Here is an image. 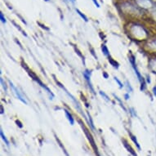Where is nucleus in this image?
Segmentation results:
<instances>
[{"mask_svg":"<svg viewBox=\"0 0 156 156\" xmlns=\"http://www.w3.org/2000/svg\"><path fill=\"white\" fill-rule=\"evenodd\" d=\"M9 83H10L11 87H12L13 91H14V93H15V94H16V97H17V98H18V99H19V100L21 101L22 102H23V103H26H26H27V102H26V99H25V98H24V97H23V96H22V95H21V93H20V92L18 91L17 88H16V87H14V86H13V84H12V82H11V81H9Z\"/></svg>","mask_w":156,"mask_h":156,"instance_id":"f257e3e1","label":"nucleus"},{"mask_svg":"<svg viewBox=\"0 0 156 156\" xmlns=\"http://www.w3.org/2000/svg\"><path fill=\"white\" fill-rule=\"evenodd\" d=\"M139 4L141 6H142L143 8H150L152 5V3L150 0H138Z\"/></svg>","mask_w":156,"mask_h":156,"instance_id":"f03ea898","label":"nucleus"},{"mask_svg":"<svg viewBox=\"0 0 156 156\" xmlns=\"http://www.w3.org/2000/svg\"><path fill=\"white\" fill-rule=\"evenodd\" d=\"M65 113H66V115L67 119H68V120L69 121L70 124L73 125V124H74V119L72 118V115L68 112V110H65Z\"/></svg>","mask_w":156,"mask_h":156,"instance_id":"7ed1b4c3","label":"nucleus"},{"mask_svg":"<svg viewBox=\"0 0 156 156\" xmlns=\"http://www.w3.org/2000/svg\"><path fill=\"white\" fill-rule=\"evenodd\" d=\"M0 134H1V136H2V138H3V140L6 142V144H7V146H9V141H8V139L6 138V136H4V134H3V131L1 130L0 131Z\"/></svg>","mask_w":156,"mask_h":156,"instance_id":"20e7f679","label":"nucleus"},{"mask_svg":"<svg viewBox=\"0 0 156 156\" xmlns=\"http://www.w3.org/2000/svg\"><path fill=\"white\" fill-rule=\"evenodd\" d=\"M76 12H78V14H79V15H80V16H81V17H82L83 19V20H84L85 21H87V16H85L84 14H83V13L81 12H80V10H78V9H76Z\"/></svg>","mask_w":156,"mask_h":156,"instance_id":"39448f33","label":"nucleus"},{"mask_svg":"<svg viewBox=\"0 0 156 156\" xmlns=\"http://www.w3.org/2000/svg\"><path fill=\"white\" fill-rule=\"evenodd\" d=\"M102 51L105 56H109V51H108L107 48H106V46H105V45H103L102 46Z\"/></svg>","mask_w":156,"mask_h":156,"instance_id":"423d86ee","label":"nucleus"},{"mask_svg":"<svg viewBox=\"0 0 156 156\" xmlns=\"http://www.w3.org/2000/svg\"><path fill=\"white\" fill-rule=\"evenodd\" d=\"M109 61H110V62L111 63V65H112L113 66L115 67V68H118L119 67V64L117 63V62H115V61H113L112 59H109Z\"/></svg>","mask_w":156,"mask_h":156,"instance_id":"0eeeda50","label":"nucleus"},{"mask_svg":"<svg viewBox=\"0 0 156 156\" xmlns=\"http://www.w3.org/2000/svg\"><path fill=\"white\" fill-rule=\"evenodd\" d=\"M151 66L154 70H156V61H152L151 62Z\"/></svg>","mask_w":156,"mask_h":156,"instance_id":"6e6552de","label":"nucleus"},{"mask_svg":"<svg viewBox=\"0 0 156 156\" xmlns=\"http://www.w3.org/2000/svg\"><path fill=\"white\" fill-rule=\"evenodd\" d=\"M0 17H1V21H2V22H3V23H6V19L4 18V16H3V14L2 12L0 13Z\"/></svg>","mask_w":156,"mask_h":156,"instance_id":"1a4fd4ad","label":"nucleus"},{"mask_svg":"<svg viewBox=\"0 0 156 156\" xmlns=\"http://www.w3.org/2000/svg\"><path fill=\"white\" fill-rule=\"evenodd\" d=\"M131 136H132V139H133V141H134V142H135L136 145V146H137V147H138V148L140 149V146H139L138 143H137V141H136V140H135V136H133V135H131Z\"/></svg>","mask_w":156,"mask_h":156,"instance_id":"9d476101","label":"nucleus"},{"mask_svg":"<svg viewBox=\"0 0 156 156\" xmlns=\"http://www.w3.org/2000/svg\"><path fill=\"white\" fill-rule=\"evenodd\" d=\"M115 81H116V82L118 83H119V87H123V85L122 84V83H121V82H120V81H119V80H118V78H116V77H115Z\"/></svg>","mask_w":156,"mask_h":156,"instance_id":"9b49d317","label":"nucleus"},{"mask_svg":"<svg viewBox=\"0 0 156 156\" xmlns=\"http://www.w3.org/2000/svg\"><path fill=\"white\" fill-rule=\"evenodd\" d=\"M92 2H93V3H94L95 5L97 6V8H100V4L98 3V2H97V0H92Z\"/></svg>","mask_w":156,"mask_h":156,"instance_id":"f8f14e48","label":"nucleus"},{"mask_svg":"<svg viewBox=\"0 0 156 156\" xmlns=\"http://www.w3.org/2000/svg\"><path fill=\"white\" fill-rule=\"evenodd\" d=\"M100 93H101V95H102V96H104V97H105V100L109 101V99H108V97H107V96H106V95L105 94V93H102V92H101Z\"/></svg>","mask_w":156,"mask_h":156,"instance_id":"ddd939ff","label":"nucleus"},{"mask_svg":"<svg viewBox=\"0 0 156 156\" xmlns=\"http://www.w3.org/2000/svg\"><path fill=\"white\" fill-rule=\"evenodd\" d=\"M153 91H154V95H155V96H156V87H154V88H153Z\"/></svg>","mask_w":156,"mask_h":156,"instance_id":"4468645a","label":"nucleus"},{"mask_svg":"<svg viewBox=\"0 0 156 156\" xmlns=\"http://www.w3.org/2000/svg\"><path fill=\"white\" fill-rule=\"evenodd\" d=\"M125 97H126V98H125L126 100H128V98H129V96H128V94H126V95H125Z\"/></svg>","mask_w":156,"mask_h":156,"instance_id":"2eb2a0df","label":"nucleus"},{"mask_svg":"<svg viewBox=\"0 0 156 156\" xmlns=\"http://www.w3.org/2000/svg\"><path fill=\"white\" fill-rule=\"evenodd\" d=\"M70 1H71V2H72V3H75V0H70Z\"/></svg>","mask_w":156,"mask_h":156,"instance_id":"dca6fc26","label":"nucleus"}]
</instances>
